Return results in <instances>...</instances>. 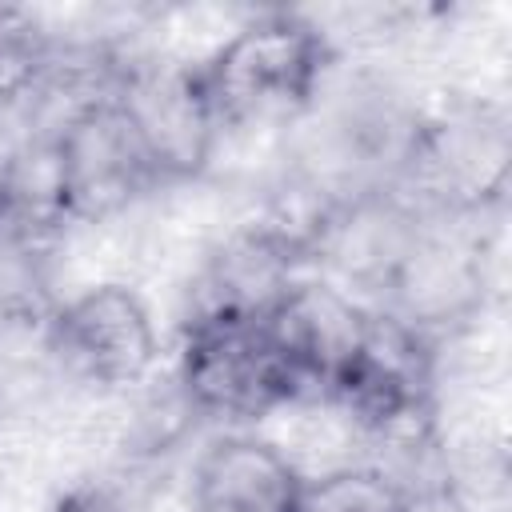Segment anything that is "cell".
<instances>
[{"instance_id":"1","label":"cell","mask_w":512,"mask_h":512,"mask_svg":"<svg viewBox=\"0 0 512 512\" xmlns=\"http://www.w3.org/2000/svg\"><path fill=\"white\" fill-rule=\"evenodd\" d=\"M328 404H336L368 440L404 464L436 456L432 336L384 308H368L364 336L332 380Z\"/></svg>"},{"instance_id":"2","label":"cell","mask_w":512,"mask_h":512,"mask_svg":"<svg viewBox=\"0 0 512 512\" xmlns=\"http://www.w3.org/2000/svg\"><path fill=\"white\" fill-rule=\"evenodd\" d=\"M332 60L336 52L320 24L276 8L244 20L208 60H200V80L224 132L300 116L320 96Z\"/></svg>"},{"instance_id":"3","label":"cell","mask_w":512,"mask_h":512,"mask_svg":"<svg viewBox=\"0 0 512 512\" xmlns=\"http://www.w3.org/2000/svg\"><path fill=\"white\" fill-rule=\"evenodd\" d=\"M512 176V136L504 112L488 104L416 120L392 192L420 216L476 220L504 204Z\"/></svg>"},{"instance_id":"4","label":"cell","mask_w":512,"mask_h":512,"mask_svg":"<svg viewBox=\"0 0 512 512\" xmlns=\"http://www.w3.org/2000/svg\"><path fill=\"white\" fill-rule=\"evenodd\" d=\"M44 128L56 156L64 224H100L160 188L152 156L116 92L76 100Z\"/></svg>"},{"instance_id":"5","label":"cell","mask_w":512,"mask_h":512,"mask_svg":"<svg viewBox=\"0 0 512 512\" xmlns=\"http://www.w3.org/2000/svg\"><path fill=\"white\" fill-rule=\"evenodd\" d=\"M176 392L192 412L216 420H260L284 404H304L264 320L228 316H184Z\"/></svg>"},{"instance_id":"6","label":"cell","mask_w":512,"mask_h":512,"mask_svg":"<svg viewBox=\"0 0 512 512\" xmlns=\"http://www.w3.org/2000/svg\"><path fill=\"white\" fill-rule=\"evenodd\" d=\"M48 356L96 388H132L156 364V328L144 300L124 284H96L52 308Z\"/></svg>"},{"instance_id":"7","label":"cell","mask_w":512,"mask_h":512,"mask_svg":"<svg viewBox=\"0 0 512 512\" xmlns=\"http://www.w3.org/2000/svg\"><path fill=\"white\" fill-rule=\"evenodd\" d=\"M116 100L132 116L160 184L192 180L208 168L220 124L200 80V64L168 60H124Z\"/></svg>"},{"instance_id":"8","label":"cell","mask_w":512,"mask_h":512,"mask_svg":"<svg viewBox=\"0 0 512 512\" xmlns=\"http://www.w3.org/2000/svg\"><path fill=\"white\" fill-rule=\"evenodd\" d=\"M364 324H368V304H360L332 280H316V276L296 280L292 292L264 320L272 344L280 348L284 364L300 384V396L324 404L332 380L356 352Z\"/></svg>"},{"instance_id":"9","label":"cell","mask_w":512,"mask_h":512,"mask_svg":"<svg viewBox=\"0 0 512 512\" xmlns=\"http://www.w3.org/2000/svg\"><path fill=\"white\" fill-rule=\"evenodd\" d=\"M308 256L268 220L236 232L204 268L192 288L188 316H228V320H268L272 308L304 280Z\"/></svg>"},{"instance_id":"10","label":"cell","mask_w":512,"mask_h":512,"mask_svg":"<svg viewBox=\"0 0 512 512\" xmlns=\"http://www.w3.org/2000/svg\"><path fill=\"white\" fill-rule=\"evenodd\" d=\"M304 472L260 436L216 440L192 480V512H300Z\"/></svg>"},{"instance_id":"11","label":"cell","mask_w":512,"mask_h":512,"mask_svg":"<svg viewBox=\"0 0 512 512\" xmlns=\"http://www.w3.org/2000/svg\"><path fill=\"white\" fill-rule=\"evenodd\" d=\"M52 56H56V40L32 12L0 8V108L4 112L36 108L52 72Z\"/></svg>"},{"instance_id":"12","label":"cell","mask_w":512,"mask_h":512,"mask_svg":"<svg viewBox=\"0 0 512 512\" xmlns=\"http://www.w3.org/2000/svg\"><path fill=\"white\" fill-rule=\"evenodd\" d=\"M300 512H416V496L380 464H344L304 476Z\"/></svg>"},{"instance_id":"13","label":"cell","mask_w":512,"mask_h":512,"mask_svg":"<svg viewBox=\"0 0 512 512\" xmlns=\"http://www.w3.org/2000/svg\"><path fill=\"white\" fill-rule=\"evenodd\" d=\"M12 116H16V112H4V108H0V212H4V196H8V180H12L16 156H20L24 140H28V132H20Z\"/></svg>"},{"instance_id":"14","label":"cell","mask_w":512,"mask_h":512,"mask_svg":"<svg viewBox=\"0 0 512 512\" xmlns=\"http://www.w3.org/2000/svg\"><path fill=\"white\" fill-rule=\"evenodd\" d=\"M52 512H116V504H112V496L104 488H76Z\"/></svg>"}]
</instances>
